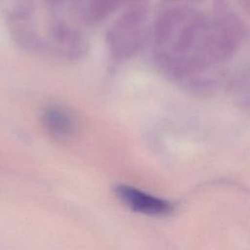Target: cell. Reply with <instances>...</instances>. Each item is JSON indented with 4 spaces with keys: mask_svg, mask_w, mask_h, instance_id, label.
Masks as SVG:
<instances>
[{
    "mask_svg": "<svg viewBox=\"0 0 250 250\" xmlns=\"http://www.w3.org/2000/svg\"><path fill=\"white\" fill-rule=\"evenodd\" d=\"M193 10L187 6H176L162 12L154 23L153 38L155 44L159 48L165 47Z\"/></svg>",
    "mask_w": 250,
    "mask_h": 250,
    "instance_id": "3",
    "label": "cell"
},
{
    "mask_svg": "<svg viewBox=\"0 0 250 250\" xmlns=\"http://www.w3.org/2000/svg\"><path fill=\"white\" fill-rule=\"evenodd\" d=\"M73 1H75V2H79V1H81V0H73Z\"/></svg>",
    "mask_w": 250,
    "mask_h": 250,
    "instance_id": "10",
    "label": "cell"
},
{
    "mask_svg": "<svg viewBox=\"0 0 250 250\" xmlns=\"http://www.w3.org/2000/svg\"><path fill=\"white\" fill-rule=\"evenodd\" d=\"M9 28L13 39L22 49L27 51H41L44 42L37 34L28 15H20L8 19Z\"/></svg>",
    "mask_w": 250,
    "mask_h": 250,
    "instance_id": "4",
    "label": "cell"
},
{
    "mask_svg": "<svg viewBox=\"0 0 250 250\" xmlns=\"http://www.w3.org/2000/svg\"><path fill=\"white\" fill-rule=\"evenodd\" d=\"M246 103H247V105H249V106H250V98L246 101Z\"/></svg>",
    "mask_w": 250,
    "mask_h": 250,
    "instance_id": "9",
    "label": "cell"
},
{
    "mask_svg": "<svg viewBox=\"0 0 250 250\" xmlns=\"http://www.w3.org/2000/svg\"><path fill=\"white\" fill-rule=\"evenodd\" d=\"M125 0H90L85 9V20L91 23H99L118 10Z\"/></svg>",
    "mask_w": 250,
    "mask_h": 250,
    "instance_id": "6",
    "label": "cell"
},
{
    "mask_svg": "<svg viewBox=\"0 0 250 250\" xmlns=\"http://www.w3.org/2000/svg\"><path fill=\"white\" fill-rule=\"evenodd\" d=\"M42 120L47 131L57 138H66L74 132L73 118L61 107L50 106L46 108Z\"/></svg>",
    "mask_w": 250,
    "mask_h": 250,
    "instance_id": "5",
    "label": "cell"
},
{
    "mask_svg": "<svg viewBox=\"0 0 250 250\" xmlns=\"http://www.w3.org/2000/svg\"><path fill=\"white\" fill-rule=\"evenodd\" d=\"M49 36L51 48L64 58H80L87 50V44L82 35L62 21L53 23Z\"/></svg>",
    "mask_w": 250,
    "mask_h": 250,
    "instance_id": "2",
    "label": "cell"
},
{
    "mask_svg": "<svg viewBox=\"0 0 250 250\" xmlns=\"http://www.w3.org/2000/svg\"><path fill=\"white\" fill-rule=\"evenodd\" d=\"M167 3H187V2H191V1H196V0H164Z\"/></svg>",
    "mask_w": 250,
    "mask_h": 250,
    "instance_id": "8",
    "label": "cell"
},
{
    "mask_svg": "<svg viewBox=\"0 0 250 250\" xmlns=\"http://www.w3.org/2000/svg\"><path fill=\"white\" fill-rule=\"evenodd\" d=\"M114 191L124 205L141 214L165 216L173 210V206L169 201L146 193L132 186L119 184L115 186Z\"/></svg>",
    "mask_w": 250,
    "mask_h": 250,
    "instance_id": "1",
    "label": "cell"
},
{
    "mask_svg": "<svg viewBox=\"0 0 250 250\" xmlns=\"http://www.w3.org/2000/svg\"><path fill=\"white\" fill-rule=\"evenodd\" d=\"M65 1L66 0H44L46 5L49 6L50 8H58L62 6Z\"/></svg>",
    "mask_w": 250,
    "mask_h": 250,
    "instance_id": "7",
    "label": "cell"
}]
</instances>
